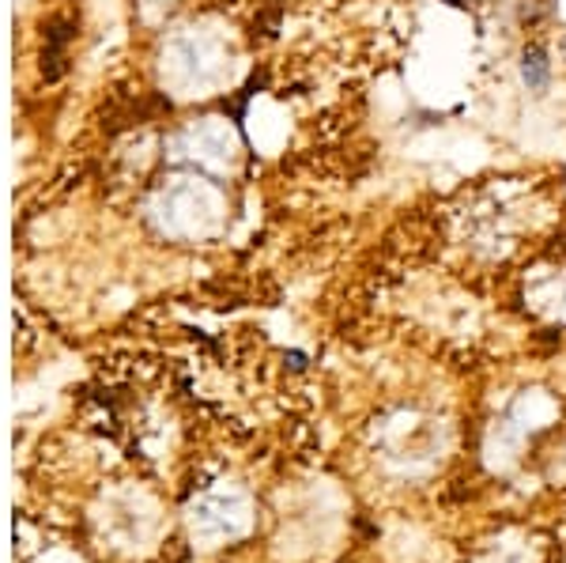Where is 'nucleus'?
Segmentation results:
<instances>
[{
	"label": "nucleus",
	"instance_id": "nucleus-1",
	"mask_svg": "<svg viewBox=\"0 0 566 563\" xmlns=\"http://www.w3.org/2000/svg\"><path fill=\"white\" fill-rule=\"evenodd\" d=\"M517 72H522V84L533 91V95H544V91L552 87V61H547V53L541 45H528L522 53V61H517Z\"/></svg>",
	"mask_w": 566,
	"mask_h": 563
}]
</instances>
